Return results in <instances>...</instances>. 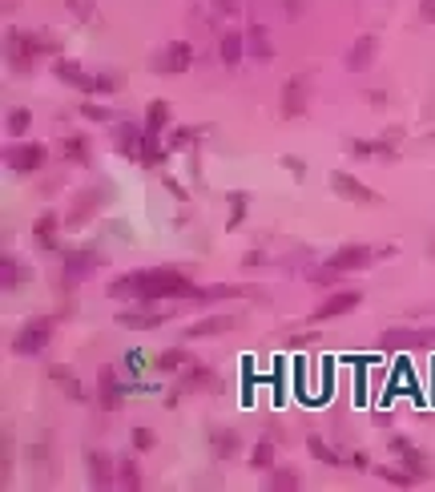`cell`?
<instances>
[{
	"instance_id": "4dcf8cb0",
	"label": "cell",
	"mask_w": 435,
	"mask_h": 492,
	"mask_svg": "<svg viewBox=\"0 0 435 492\" xmlns=\"http://www.w3.org/2000/svg\"><path fill=\"white\" fill-rule=\"evenodd\" d=\"M266 488H274V492H294V488H299V472H294V468H274L270 480H266Z\"/></svg>"
},
{
	"instance_id": "44dd1931",
	"label": "cell",
	"mask_w": 435,
	"mask_h": 492,
	"mask_svg": "<svg viewBox=\"0 0 435 492\" xmlns=\"http://www.w3.org/2000/svg\"><path fill=\"white\" fill-rule=\"evenodd\" d=\"M189 363H194L189 347H170V351H162L158 359H153V371H162V376H174V371H186Z\"/></svg>"
},
{
	"instance_id": "8992f818",
	"label": "cell",
	"mask_w": 435,
	"mask_h": 492,
	"mask_svg": "<svg viewBox=\"0 0 435 492\" xmlns=\"http://www.w3.org/2000/svg\"><path fill=\"white\" fill-rule=\"evenodd\" d=\"M45 158H49V150H45L40 141H25V146H9V150H4V162H9V170H16V174L40 170Z\"/></svg>"
},
{
	"instance_id": "d4e9b609",
	"label": "cell",
	"mask_w": 435,
	"mask_h": 492,
	"mask_svg": "<svg viewBox=\"0 0 435 492\" xmlns=\"http://www.w3.org/2000/svg\"><path fill=\"white\" fill-rule=\"evenodd\" d=\"M307 452H311L319 464H326V468H343V464H347V460H343V456H338L326 440H319V436H311V440H307Z\"/></svg>"
},
{
	"instance_id": "9a60e30c",
	"label": "cell",
	"mask_w": 435,
	"mask_h": 492,
	"mask_svg": "<svg viewBox=\"0 0 435 492\" xmlns=\"http://www.w3.org/2000/svg\"><path fill=\"white\" fill-rule=\"evenodd\" d=\"M234 327H238L234 315H206L186 327V339H210V335H226V331H234Z\"/></svg>"
},
{
	"instance_id": "ab89813d",
	"label": "cell",
	"mask_w": 435,
	"mask_h": 492,
	"mask_svg": "<svg viewBox=\"0 0 435 492\" xmlns=\"http://www.w3.org/2000/svg\"><path fill=\"white\" fill-rule=\"evenodd\" d=\"M125 371H129V376H141V371H150V367H153V359H145V355H141V351H129V355H125Z\"/></svg>"
},
{
	"instance_id": "f5cc1de1",
	"label": "cell",
	"mask_w": 435,
	"mask_h": 492,
	"mask_svg": "<svg viewBox=\"0 0 435 492\" xmlns=\"http://www.w3.org/2000/svg\"><path fill=\"white\" fill-rule=\"evenodd\" d=\"M218 4H222V13H234L238 9V0H218Z\"/></svg>"
},
{
	"instance_id": "e0dca14e",
	"label": "cell",
	"mask_w": 435,
	"mask_h": 492,
	"mask_svg": "<svg viewBox=\"0 0 435 492\" xmlns=\"http://www.w3.org/2000/svg\"><path fill=\"white\" fill-rule=\"evenodd\" d=\"M53 73L61 77L65 85H73V89H81V93H97V77H89L85 69L77 61H57L53 65Z\"/></svg>"
},
{
	"instance_id": "f907efd6",
	"label": "cell",
	"mask_w": 435,
	"mask_h": 492,
	"mask_svg": "<svg viewBox=\"0 0 435 492\" xmlns=\"http://www.w3.org/2000/svg\"><path fill=\"white\" fill-rule=\"evenodd\" d=\"M165 186H170V194H174V198H186V190H182V186H177V182H174V177H165Z\"/></svg>"
},
{
	"instance_id": "e575fe53",
	"label": "cell",
	"mask_w": 435,
	"mask_h": 492,
	"mask_svg": "<svg viewBox=\"0 0 435 492\" xmlns=\"http://www.w3.org/2000/svg\"><path fill=\"white\" fill-rule=\"evenodd\" d=\"M117 480H121V488L137 492L141 488V468H137L133 460H121V464H117Z\"/></svg>"
},
{
	"instance_id": "1f68e13d",
	"label": "cell",
	"mask_w": 435,
	"mask_h": 492,
	"mask_svg": "<svg viewBox=\"0 0 435 492\" xmlns=\"http://www.w3.org/2000/svg\"><path fill=\"white\" fill-rule=\"evenodd\" d=\"M61 153H65V158H69V162H77V165H85V162H89V141L81 138V133H73V138H65Z\"/></svg>"
},
{
	"instance_id": "603a6c76",
	"label": "cell",
	"mask_w": 435,
	"mask_h": 492,
	"mask_svg": "<svg viewBox=\"0 0 435 492\" xmlns=\"http://www.w3.org/2000/svg\"><path fill=\"white\" fill-rule=\"evenodd\" d=\"M218 53H222V65H226V69H234V65L246 57V37H242V33H226L222 45H218Z\"/></svg>"
},
{
	"instance_id": "d6a6232c",
	"label": "cell",
	"mask_w": 435,
	"mask_h": 492,
	"mask_svg": "<svg viewBox=\"0 0 435 492\" xmlns=\"http://www.w3.org/2000/svg\"><path fill=\"white\" fill-rule=\"evenodd\" d=\"M250 53L258 57V61H270L274 49H270V40H266V28L262 25H250Z\"/></svg>"
},
{
	"instance_id": "6da1fadb",
	"label": "cell",
	"mask_w": 435,
	"mask_h": 492,
	"mask_svg": "<svg viewBox=\"0 0 435 492\" xmlns=\"http://www.w3.org/2000/svg\"><path fill=\"white\" fill-rule=\"evenodd\" d=\"M198 287L194 278L182 275V270H133V275H121L109 283V299H194Z\"/></svg>"
},
{
	"instance_id": "681fc988",
	"label": "cell",
	"mask_w": 435,
	"mask_h": 492,
	"mask_svg": "<svg viewBox=\"0 0 435 492\" xmlns=\"http://www.w3.org/2000/svg\"><path fill=\"white\" fill-rule=\"evenodd\" d=\"M423 21H431L435 25V0H423Z\"/></svg>"
},
{
	"instance_id": "8fae6325",
	"label": "cell",
	"mask_w": 435,
	"mask_h": 492,
	"mask_svg": "<svg viewBox=\"0 0 435 492\" xmlns=\"http://www.w3.org/2000/svg\"><path fill=\"white\" fill-rule=\"evenodd\" d=\"M61 258H65V287H73L81 275H89L93 266L101 263V254H93L89 246H73V251H61Z\"/></svg>"
},
{
	"instance_id": "4fadbf2b",
	"label": "cell",
	"mask_w": 435,
	"mask_h": 492,
	"mask_svg": "<svg viewBox=\"0 0 435 492\" xmlns=\"http://www.w3.org/2000/svg\"><path fill=\"white\" fill-rule=\"evenodd\" d=\"M85 472H89V484L93 488H113V480H117V468H113V460L105 452H85Z\"/></svg>"
},
{
	"instance_id": "ac0fdd59",
	"label": "cell",
	"mask_w": 435,
	"mask_h": 492,
	"mask_svg": "<svg viewBox=\"0 0 435 492\" xmlns=\"http://www.w3.org/2000/svg\"><path fill=\"white\" fill-rule=\"evenodd\" d=\"M49 379H53V383H57V388L65 391V395H69V400H77V404H81V400H89V391L81 388V383H77L73 367H65V363H53V367H49Z\"/></svg>"
},
{
	"instance_id": "7c38bea8",
	"label": "cell",
	"mask_w": 435,
	"mask_h": 492,
	"mask_svg": "<svg viewBox=\"0 0 435 492\" xmlns=\"http://www.w3.org/2000/svg\"><path fill=\"white\" fill-rule=\"evenodd\" d=\"M375 57H379V37H375V33H363V37L351 45V53L343 57V61H347L351 73H363V69H371Z\"/></svg>"
},
{
	"instance_id": "d590c367",
	"label": "cell",
	"mask_w": 435,
	"mask_h": 492,
	"mask_svg": "<svg viewBox=\"0 0 435 492\" xmlns=\"http://www.w3.org/2000/svg\"><path fill=\"white\" fill-rule=\"evenodd\" d=\"M9 476H13V436L4 432L0 436V484H9Z\"/></svg>"
},
{
	"instance_id": "f6af8a7d",
	"label": "cell",
	"mask_w": 435,
	"mask_h": 492,
	"mask_svg": "<svg viewBox=\"0 0 435 492\" xmlns=\"http://www.w3.org/2000/svg\"><path fill=\"white\" fill-rule=\"evenodd\" d=\"M81 114H85L89 121H113L109 109H101V105H89V102H85V109H81Z\"/></svg>"
},
{
	"instance_id": "c3c4849f",
	"label": "cell",
	"mask_w": 435,
	"mask_h": 492,
	"mask_svg": "<svg viewBox=\"0 0 435 492\" xmlns=\"http://www.w3.org/2000/svg\"><path fill=\"white\" fill-rule=\"evenodd\" d=\"M371 420H375V428H387V424H391V412L379 408V412H371Z\"/></svg>"
},
{
	"instance_id": "db71d44e",
	"label": "cell",
	"mask_w": 435,
	"mask_h": 492,
	"mask_svg": "<svg viewBox=\"0 0 435 492\" xmlns=\"http://www.w3.org/2000/svg\"><path fill=\"white\" fill-rule=\"evenodd\" d=\"M431 251H435V239H431Z\"/></svg>"
},
{
	"instance_id": "f1b7e54d",
	"label": "cell",
	"mask_w": 435,
	"mask_h": 492,
	"mask_svg": "<svg viewBox=\"0 0 435 492\" xmlns=\"http://www.w3.org/2000/svg\"><path fill=\"white\" fill-rule=\"evenodd\" d=\"M162 129H170V105L150 102V109H145V133H162Z\"/></svg>"
},
{
	"instance_id": "60d3db41",
	"label": "cell",
	"mask_w": 435,
	"mask_h": 492,
	"mask_svg": "<svg viewBox=\"0 0 435 492\" xmlns=\"http://www.w3.org/2000/svg\"><path fill=\"white\" fill-rule=\"evenodd\" d=\"M129 440H133V448H137V452H153L158 436H153L150 428H133V436H129Z\"/></svg>"
},
{
	"instance_id": "277c9868",
	"label": "cell",
	"mask_w": 435,
	"mask_h": 492,
	"mask_svg": "<svg viewBox=\"0 0 435 492\" xmlns=\"http://www.w3.org/2000/svg\"><path fill=\"white\" fill-rule=\"evenodd\" d=\"M49 339H53V323L49 319H33V323H25V327L13 335V351L16 355H40L49 347Z\"/></svg>"
},
{
	"instance_id": "9c48e42d",
	"label": "cell",
	"mask_w": 435,
	"mask_h": 492,
	"mask_svg": "<svg viewBox=\"0 0 435 492\" xmlns=\"http://www.w3.org/2000/svg\"><path fill=\"white\" fill-rule=\"evenodd\" d=\"M331 190H335L338 198H347V202H359V206H375V202H379V194H375L371 186H363L359 177L343 174V170H335V174H331Z\"/></svg>"
},
{
	"instance_id": "30bf717a",
	"label": "cell",
	"mask_w": 435,
	"mask_h": 492,
	"mask_svg": "<svg viewBox=\"0 0 435 492\" xmlns=\"http://www.w3.org/2000/svg\"><path fill=\"white\" fill-rule=\"evenodd\" d=\"M97 391H101V408H105V412H117L129 388H125V379L117 376V367H101L97 371Z\"/></svg>"
},
{
	"instance_id": "7a4b0ae2",
	"label": "cell",
	"mask_w": 435,
	"mask_h": 492,
	"mask_svg": "<svg viewBox=\"0 0 435 492\" xmlns=\"http://www.w3.org/2000/svg\"><path fill=\"white\" fill-rule=\"evenodd\" d=\"M395 246H383V251H375V246H363V242H351V246H338L326 266H335L338 275H347V270H363V266H371L375 258H391Z\"/></svg>"
},
{
	"instance_id": "7dc6e473",
	"label": "cell",
	"mask_w": 435,
	"mask_h": 492,
	"mask_svg": "<svg viewBox=\"0 0 435 492\" xmlns=\"http://www.w3.org/2000/svg\"><path fill=\"white\" fill-rule=\"evenodd\" d=\"M282 165H286V170H290L294 177H302V174H307V165H302L299 158H286V153H282Z\"/></svg>"
},
{
	"instance_id": "4316f807",
	"label": "cell",
	"mask_w": 435,
	"mask_h": 492,
	"mask_svg": "<svg viewBox=\"0 0 435 492\" xmlns=\"http://www.w3.org/2000/svg\"><path fill=\"white\" fill-rule=\"evenodd\" d=\"M210 383H214L210 367H194V363H189L186 371H182V383H177V388H182V391H198V388H210Z\"/></svg>"
},
{
	"instance_id": "8d00e7d4",
	"label": "cell",
	"mask_w": 435,
	"mask_h": 492,
	"mask_svg": "<svg viewBox=\"0 0 435 492\" xmlns=\"http://www.w3.org/2000/svg\"><path fill=\"white\" fill-rule=\"evenodd\" d=\"M274 464V440H258L250 452V468H270Z\"/></svg>"
},
{
	"instance_id": "bcb514c9",
	"label": "cell",
	"mask_w": 435,
	"mask_h": 492,
	"mask_svg": "<svg viewBox=\"0 0 435 492\" xmlns=\"http://www.w3.org/2000/svg\"><path fill=\"white\" fill-rule=\"evenodd\" d=\"M314 343H319V335H290V339H286V347H314Z\"/></svg>"
},
{
	"instance_id": "b9f144b4",
	"label": "cell",
	"mask_w": 435,
	"mask_h": 492,
	"mask_svg": "<svg viewBox=\"0 0 435 492\" xmlns=\"http://www.w3.org/2000/svg\"><path fill=\"white\" fill-rule=\"evenodd\" d=\"M351 158H359V162H371V158H375V141L355 138V141H351Z\"/></svg>"
},
{
	"instance_id": "cb8c5ba5",
	"label": "cell",
	"mask_w": 435,
	"mask_h": 492,
	"mask_svg": "<svg viewBox=\"0 0 435 492\" xmlns=\"http://www.w3.org/2000/svg\"><path fill=\"white\" fill-rule=\"evenodd\" d=\"M57 226H61V222H57L53 210H45V214L37 218V242L45 251H61V246H57Z\"/></svg>"
},
{
	"instance_id": "74e56055",
	"label": "cell",
	"mask_w": 435,
	"mask_h": 492,
	"mask_svg": "<svg viewBox=\"0 0 435 492\" xmlns=\"http://www.w3.org/2000/svg\"><path fill=\"white\" fill-rule=\"evenodd\" d=\"M28 126H33V114H28V109H13V114H9V121H4V129H9L13 138H21Z\"/></svg>"
},
{
	"instance_id": "f546056e",
	"label": "cell",
	"mask_w": 435,
	"mask_h": 492,
	"mask_svg": "<svg viewBox=\"0 0 435 492\" xmlns=\"http://www.w3.org/2000/svg\"><path fill=\"white\" fill-rule=\"evenodd\" d=\"M375 476L387 480V484H395V488H411V484H419V476H415L411 468H375Z\"/></svg>"
},
{
	"instance_id": "ffe728a7",
	"label": "cell",
	"mask_w": 435,
	"mask_h": 492,
	"mask_svg": "<svg viewBox=\"0 0 435 492\" xmlns=\"http://www.w3.org/2000/svg\"><path fill=\"white\" fill-rule=\"evenodd\" d=\"M238 448H242V436H238L234 428H214L210 432V452L218 456V460H230V456H238Z\"/></svg>"
},
{
	"instance_id": "816d5d0a",
	"label": "cell",
	"mask_w": 435,
	"mask_h": 492,
	"mask_svg": "<svg viewBox=\"0 0 435 492\" xmlns=\"http://www.w3.org/2000/svg\"><path fill=\"white\" fill-rule=\"evenodd\" d=\"M299 9H302V0H286V13L290 16H299Z\"/></svg>"
},
{
	"instance_id": "2e32d148",
	"label": "cell",
	"mask_w": 435,
	"mask_h": 492,
	"mask_svg": "<svg viewBox=\"0 0 435 492\" xmlns=\"http://www.w3.org/2000/svg\"><path fill=\"white\" fill-rule=\"evenodd\" d=\"M391 452L403 460V468H411L419 480H427V460H423V452L407 440V436H391Z\"/></svg>"
},
{
	"instance_id": "484cf974",
	"label": "cell",
	"mask_w": 435,
	"mask_h": 492,
	"mask_svg": "<svg viewBox=\"0 0 435 492\" xmlns=\"http://www.w3.org/2000/svg\"><path fill=\"white\" fill-rule=\"evenodd\" d=\"M113 141H117V153H125V158H137V153H141V141H145V133H141V129H133V126H121Z\"/></svg>"
},
{
	"instance_id": "836d02e7",
	"label": "cell",
	"mask_w": 435,
	"mask_h": 492,
	"mask_svg": "<svg viewBox=\"0 0 435 492\" xmlns=\"http://www.w3.org/2000/svg\"><path fill=\"white\" fill-rule=\"evenodd\" d=\"M246 290L242 287H198V295L194 299H202V303H214V299H242Z\"/></svg>"
},
{
	"instance_id": "ba28073f",
	"label": "cell",
	"mask_w": 435,
	"mask_h": 492,
	"mask_svg": "<svg viewBox=\"0 0 435 492\" xmlns=\"http://www.w3.org/2000/svg\"><path fill=\"white\" fill-rule=\"evenodd\" d=\"M150 65H153V73H186L189 65H194V49H189V40H174Z\"/></svg>"
},
{
	"instance_id": "7402d4cb",
	"label": "cell",
	"mask_w": 435,
	"mask_h": 492,
	"mask_svg": "<svg viewBox=\"0 0 435 492\" xmlns=\"http://www.w3.org/2000/svg\"><path fill=\"white\" fill-rule=\"evenodd\" d=\"M25 278H28V270L16 263L13 254H0V287H4V290H16Z\"/></svg>"
},
{
	"instance_id": "5b68a950",
	"label": "cell",
	"mask_w": 435,
	"mask_h": 492,
	"mask_svg": "<svg viewBox=\"0 0 435 492\" xmlns=\"http://www.w3.org/2000/svg\"><path fill=\"white\" fill-rule=\"evenodd\" d=\"M307 97H311V77L307 73L290 77L282 85V117L286 121H299V117L307 114Z\"/></svg>"
},
{
	"instance_id": "5bb4252c",
	"label": "cell",
	"mask_w": 435,
	"mask_h": 492,
	"mask_svg": "<svg viewBox=\"0 0 435 492\" xmlns=\"http://www.w3.org/2000/svg\"><path fill=\"white\" fill-rule=\"evenodd\" d=\"M359 307V290H338V295H331L323 307H314V315L311 323H326V319H338V315H347V311H355Z\"/></svg>"
},
{
	"instance_id": "83f0119b",
	"label": "cell",
	"mask_w": 435,
	"mask_h": 492,
	"mask_svg": "<svg viewBox=\"0 0 435 492\" xmlns=\"http://www.w3.org/2000/svg\"><path fill=\"white\" fill-rule=\"evenodd\" d=\"M165 158H170V150H162V146H158V133H145L137 162H141V165H165Z\"/></svg>"
},
{
	"instance_id": "d6986e66",
	"label": "cell",
	"mask_w": 435,
	"mask_h": 492,
	"mask_svg": "<svg viewBox=\"0 0 435 492\" xmlns=\"http://www.w3.org/2000/svg\"><path fill=\"white\" fill-rule=\"evenodd\" d=\"M105 198H109V190H93V194H81V198L73 202V210H69V226H81V222H89V218H93V210H97Z\"/></svg>"
},
{
	"instance_id": "3957f363",
	"label": "cell",
	"mask_w": 435,
	"mask_h": 492,
	"mask_svg": "<svg viewBox=\"0 0 435 492\" xmlns=\"http://www.w3.org/2000/svg\"><path fill=\"white\" fill-rule=\"evenodd\" d=\"M383 351H419V347H435V327L427 331H411V327H391L379 335Z\"/></svg>"
},
{
	"instance_id": "7bdbcfd3",
	"label": "cell",
	"mask_w": 435,
	"mask_h": 492,
	"mask_svg": "<svg viewBox=\"0 0 435 492\" xmlns=\"http://www.w3.org/2000/svg\"><path fill=\"white\" fill-rule=\"evenodd\" d=\"M194 138H198L194 129H174V133H170V150H182V146H189Z\"/></svg>"
},
{
	"instance_id": "ee69618b",
	"label": "cell",
	"mask_w": 435,
	"mask_h": 492,
	"mask_svg": "<svg viewBox=\"0 0 435 492\" xmlns=\"http://www.w3.org/2000/svg\"><path fill=\"white\" fill-rule=\"evenodd\" d=\"M117 85H121V77L117 73H101L97 77V93H117Z\"/></svg>"
},
{
	"instance_id": "f35d334b",
	"label": "cell",
	"mask_w": 435,
	"mask_h": 492,
	"mask_svg": "<svg viewBox=\"0 0 435 492\" xmlns=\"http://www.w3.org/2000/svg\"><path fill=\"white\" fill-rule=\"evenodd\" d=\"M242 222H246V194L234 190L230 194V226H242Z\"/></svg>"
},
{
	"instance_id": "52a82bcc",
	"label": "cell",
	"mask_w": 435,
	"mask_h": 492,
	"mask_svg": "<svg viewBox=\"0 0 435 492\" xmlns=\"http://www.w3.org/2000/svg\"><path fill=\"white\" fill-rule=\"evenodd\" d=\"M165 311H158L153 307V299H141V307H129V311H121L117 315V327H129V331H153L165 323Z\"/></svg>"
}]
</instances>
